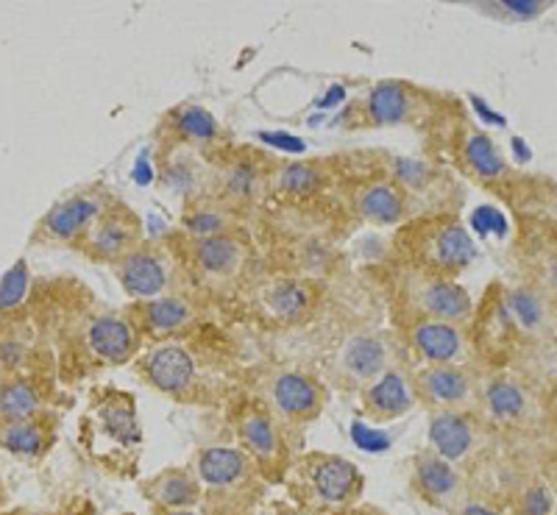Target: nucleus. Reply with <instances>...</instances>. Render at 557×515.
I'll list each match as a JSON object with an SVG mask.
<instances>
[{
  "instance_id": "12",
  "label": "nucleus",
  "mask_w": 557,
  "mask_h": 515,
  "mask_svg": "<svg viewBox=\"0 0 557 515\" xmlns=\"http://www.w3.org/2000/svg\"><path fill=\"white\" fill-rule=\"evenodd\" d=\"M89 354L107 365H121L137 351V331L121 315H101L87 326L84 335Z\"/></svg>"
},
{
  "instance_id": "35",
  "label": "nucleus",
  "mask_w": 557,
  "mask_h": 515,
  "mask_svg": "<svg viewBox=\"0 0 557 515\" xmlns=\"http://www.w3.org/2000/svg\"><path fill=\"white\" fill-rule=\"evenodd\" d=\"M552 490L546 485H532L524 493V502H521V515H549L552 513Z\"/></svg>"
},
{
  "instance_id": "4",
  "label": "nucleus",
  "mask_w": 557,
  "mask_h": 515,
  "mask_svg": "<svg viewBox=\"0 0 557 515\" xmlns=\"http://www.w3.org/2000/svg\"><path fill=\"white\" fill-rule=\"evenodd\" d=\"M107 212L103 198L98 192H73V196L62 198L59 204L48 210V215L39 221L37 237L42 242H59V246H70V242L84 240L87 231L92 229V223Z\"/></svg>"
},
{
  "instance_id": "24",
  "label": "nucleus",
  "mask_w": 557,
  "mask_h": 515,
  "mask_svg": "<svg viewBox=\"0 0 557 515\" xmlns=\"http://www.w3.org/2000/svg\"><path fill=\"white\" fill-rule=\"evenodd\" d=\"M0 445L17 457L34 460L45 452L48 445V432L39 424V418L17 420V424H0Z\"/></svg>"
},
{
  "instance_id": "36",
  "label": "nucleus",
  "mask_w": 557,
  "mask_h": 515,
  "mask_svg": "<svg viewBox=\"0 0 557 515\" xmlns=\"http://www.w3.org/2000/svg\"><path fill=\"white\" fill-rule=\"evenodd\" d=\"M253 178H257L253 167L237 165L235 171L228 173V192H235V196H240V198H248L253 192Z\"/></svg>"
},
{
  "instance_id": "10",
  "label": "nucleus",
  "mask_w": 557,
  "mask_h": 515,
  "mask_svg": "<svg viewBox=\"0 0 557 515\" xmlns=\"http://www.w3.org/2000/svg\"><path fill=\"white\" fill-rule=\"evenodd\" d=\"M393 349L382 335H357L341 351V374L351 385H371L391 370Z\"/></svg>"
},
{
  "instance_id": "22",
  "label": "nucleus",
  "mask_w": 557,
  "mask_h": 515,
  "mask_svg": "<svg viewBox=\"0 0 557 515\" xmlns=\"http://www.w3.org/2000/svg\"><path fill=\"white\" fill-rule=\"evenodd\" d=\"M45 407L42 390L34 382L17 376L0 388V424H17V420L39 418Z\"/></svg>"
},
{
  "instance_id": "7",
  "label": "nucleus",
  "mask_w": 557,
  "mask_h": 515,
  "mask_svg": "<svg viewBox=\"0 0 557 515\" xmlns=\"http://www.w3.org/2000/svg\"><path fill=\"white\" fill-rule=\"evenodd\" d=\"M412 304H416L418 315L430 321H444V324H457L471 318V296L462 290L455 281L444 279V276H426L418 274L410 281Z\"/></svg>"
},
{
  "instance_id": "16",
  "label": "nucleus",
  "mask_w": 557,
  "mask_h": 515,
  "mask_svg": "<svg viewBox=\"0 0 557 515\" xmlns=\"http://www.w3.org/2000/svg\"><path fill=\"white\" fill-rule=\"evenodd\" d=\"M237 435H240L243 443L240 449L257 463L260 472H271V468H276L285 460L282 438H278L276 427H273V420L265 413H260V410H248V413L240 415Z\"/></svg>"
},
{
  "instance_id": "13",
  "label": "nucleus",
  "mask_w": 557,
  "mask_h": 515,
  "mask_svg": "<svg viewBox=\"0 0 557 515\" xmlns=\"http://www.w3.org/2000/svg\"><path fill=\"white\" fill-rule=\"evenodd\" d=\"M117 279L132 299H162L168 287L165 260L148 249H137L117 262Z\"/></svg>"
},
{
  "instance_id": "21",
  "label": "nucleus",
  "mask_w": 557,
  "mask_h": 515,
  "mask_svg": "<svg viewBox=\"0 0 557 515\" xmlns=\"http://www.w3.org/2000/svg\"><path fill=\"white\" fill-rule=\"evenodd\" d=\"M357 212L368 223L391 226L407 215V196L396 181H371L357 192Z\"/></svg>"
},
{
  "instance_id": "31",
  "label": "nucleus",
  "mask_w": 557,
  "mask_h": 515,
  "mask_svg": "<svg viewBox=\"0 0 557 515\" xmlns=\"http://www.w3.org/2000/svg\"><path fill=\"white\" fill-rule=\"evenodd\" d=\"M307 304V296L305 290L293 281H282V285H273L271 296H268V306L282 315V318H296L298 312L305 310Z\"/></svg>"
},
{
  "instance_id": "15",
  "label": "nucleus",
  "mask_w": 557,
  "mask_h": 515,
  "mask_svg": "<svg viewBox=\"0 0 557 515\" xmlns=\"http://www.w3.org/2000/svg\"><path fill=\"white\" fill-rule=\"evenodd\" d=\"M410 343L418 351V356H424L430 365H451L466 351V338H462L460 326L430 318L412 324Z\"/></svg>"
},
{
  "instance_id": "25",
  "label": "nucleus",
  "mask_w": 557,
  "mask_h": 515,
  "mask_svg": "<svg viewBox=\"0 0 557 515\" xmlns=\"http://www.w3.org/2000/svg\"><path fill=\"white\" fill-rule=\"evenodd\" d=\"M101 432L107 435L114 443H132L137 445L143 440V432H139V424L134 418V410L128 404V399H112L101 404Z\"/></svg>"
},
{
  "instance_id": "9",
  "label": "nucleus",
  "mask_w": 557,
  "mask_h": 515,
  "mask_svg": "<svg viewBox=\"0 0 557 515\" xmlns=\"http://www.w3.org/2000/svg\"><path fill=\"white\" fill-rule=\"evenodd\" d=\"M412 482H416L418 493L430 504H437V507L460 510L466 504L460 499L462 482L457 468L432 449L418 452L416 460H412Z\"/></svg>"
},
{
  "instance_id": "38",
  "label": "nucleus",
  "mask_w": 557,
  "mask_h": 515,
  "mask_svg": "<svg viewBox=\"0 0 557 515\" xmlns=\"http://www.w3.org/2000/svg\"><path fill=\"white\" fill-rule=\"evenodd\" d=\"M157 515H196L193 510H157Z\"/></svg>"
},
{
  "instance_id": "8",
  "label": "nucleus",
  "mask_w": 557,
  "mask_h": 515,
  "mask_svg": "<svg viewBox=\"0 0 557 515\" xmlns=\"http://www.w3.org/2000/svg\"><path fill=\"white\" fill-rule=\"evenodd\" d=\"M412 395L437 413H462V407H469L474 388L469 374H462L455 365H430L416 374Z\"/></svg>"
},
{
  "instance_id": "34",
  "label": "nucleus",
  "mask_w": 557,
  "mask_h": 515,
  "mask_svg": "<svg viewBox=\"0 0 557 515\" xmlns=\"http://www.w3.org/2000/svg\"><path fill=\"white\" fill-rule=\"evenodd\" d=\"M187 229L196 237H212V235H226V221H223L221 212H196V215H187Z\"/></svg>"
},
{
  "instance_id": "26",
  "label": "nucleus",
  "mask_w": 557,
  "mask_h": 515,
  "mask_svg": "<svg viewBox=\"0 0 557 515\" xmlns=\"http://www.w3.org/2000/svg\"><path fill=\"white\" fill-rule=\"evenodd\" d=\"M462 156H466V165L480 178H499L505 173V160L487 134H469V140L462 146Z\"/></svg>"
},
{
  "instance_id": "2",
  "label": "nucleus",
  "mask_w": 557,
  "mask_h": 515,
  "mask_svg": "<svg viewBox=\"0 0 557 515\" xmlns=\"http://www.w3.org/2000/svg\"><path fill=\"white\" fill-rule=\"evenodd\" d=\"M298 497L315 510L355 504L362 493V474L355 463L335 454H312L296 472Z\"/></svg>"
},
{
  "instance_id": "32",
  "label": "nucleus",
  "mask_w": 557,
  "mask_h": 515,
  "mask_svg": "<svg viewBox=\"0 0 557 515\" xmlns=\"http://www.w3.org/2000/svg\"><path fill=\"white\" fill-rule=\"evenodd\" d=\"M315 185L318 171L312 165H287L282 167V176H278V187L287 192H296V196H305Z\"/></svg>"
},
{
  "instance_id": "11",
  "label": "nucleus",
  "mask_w": 557,
  "mask_h": 515,
  "mask_svg": "<svg viewBox=\"0 0 557 515\" xmlns=\"http://www.w3.org/2000/svg\"><path fill=\"white\" fill-rule=\"evenodd\" d=\"M271 404L290 420H312L323 410V390L312 376L285 370L271 382Z\"/></svg>"
},
{
  "instance_id": "29",
  "label": "nucleus",
  "mask_w": 557,
  "mask_h": 515,
  "mask_svg": "<svg viewBox=\"0 0 557 515\" xmlns=\"http://www.w3.org/2000/svg\"><path fill=\"white\" fill-rule=\"evenodd\" d=\"M32 290V271L26 260H17L0 279V312L17 310Z\"/></svg>"
},
{
  "instance_id": "33",
  "label": "nucleus",
  "mask_w": 557,
  "mask_h": 515,
  "mask_svg": "<svg viewBox=\"0 0 557 515\" xmlns=\"http://www.w3.org/2000/svg\"><path fill=\"white\" fill-rule=\"evenodd\" d=\"M510 306H513L516 318H519L521 324L527 326V329L539 326L541 318H544V306H541V301L535 299L532 293H524V290L513 293V301H510Z\"/></svg>"
},
{
  "instance_id": "27",
  "label": "nucleus",
  "mask_w": 557,
  "mask_h": 515,
  "mask_svg": "<svg viewBox=\"0 0 557 515\" xmlns=\"http://www.w3.org/2000/svg\"><path fill=\"white\" fill-rule=\"evenodd\" d=\"M485 399H487V410L502 420L521 418L527 410L524 390H521L516 382H507V379H499V382L491 385Z\"/></svg>"
},
{
  "instance_id": "17",
  "label": "nucleus",
  "mask_w": 557,
  "mask_h": 515,
  "mask_svg": "<svg viewBox=\"0 0 557 515\" xmlns=\"http://www.w3.org/2000/svg\"><path fill=\"white\" fill-rule=\"evenodd\" d=\"M143 493L148 502L157 504V510H193L203 499L201 482L187 468H168V472L157 474L143 488Z\"/></svg>"
},
{
  "instance_id": "6",
  "label": "nucleus",
  "mask_w": 557,
  "mask_h": 515,
  "mask_svg": "<svg viewBox=\"0 0 557 515\" xmlns=\"http://www.w3.org/2000/svg\"><path fill=\"white\" fill-rule=\"evenodd\" d=\"M139 240H143V226L137 217L123 206H107V212L92 223V229L84 237V254L89 260L117 265L123 256L139 249Z\"/></svg>"
},
{
  "instance_id": "1",
  "label": "nucleus",
  "mask_w": 557,
  "mask_h": 515,
  "mask_svg": "<svg viewBox=\"0 0 557 515\" xmlns=\"http://www.w3.org/2000/svg\"><path fill=\"white\" fill-rule=\"evenodd\" d=\"M207 515H251L260 499V468L237 445H207L196 457Z\"/></svg>"
},
{
  "instance_id": "18",
  "label": "nucleus",
  "mask_w": 557,
  "mask_h": 515,
  "mask_svg": "<svg viewBox=\"0 0 557 515\" xmlns=\"http://www.w3.org/2000/svg\"><path fill=\"white\" fill-rule=\"evenodd\" d=\"M474 427L462 413H435L430 420V449L446 460L460 463L474 449Z\"/></svg>"
},
{
  "instance_id": "37",
  "label": "nucleus",
  "mask_w": 557,
  "mask_h": 515,
  "mask_svg": "<svg viewBox=\"0 0 557 515\" xmlns=\"http://www.w3.org/2000/svg\"><path fill=\"white\" fill-rule=\"evenodd\" d=\"M457 513L460 515H499L496 510L485 507V504H476V502H466L460 510H457Z\"/></svg>"
},
{
  "instance_id": "3",
  "label": "nucleus",
  "mask_w": 557,
  "mask_h": 515,
  "mask_svg": "<svg viewBox=\"0 0 557 515\" xmlns=\"http://www.w3.org/2000/svg\"><path fill=\"white\" fill-rule=\"evenodd\" d=\"M412 256L426 276L457 274L474 260V242L457 221H430L412 231Z\"/></svg>"
},
{
  "instance_id": "23",
  "label": "nucleus",
  "mask_w": 557,
  "mask_h": 515,
  "mask_svg": "<svg viewBox=\"0 0 557 515\" xmlns=\"http://www.w3.org/2000/svg\"><path fill=\"white\" fill-rule=\"evenodd\" d=\"M143 321L153 335H173L190 324L193 306L190 301L178 299V296H162V299L148 301L143 310Z\"/></svg>"
},
{
  "instance_id": "14",
  "label": "nucleus",
  "mask_w": 557,
  "mask_h": 515,
  "mask_svg": "<svg viewBox=\"0 0 557 515\" xmlns=\"http://www.w3.org/2000/svg\"><path fill=\"white\" fill-rule=\"evenodd\" d=\"M190 254L196 267L207 279L226 281L240 274L246 262V249L235 235H212V237H193Z\"/></svg>"
},
{
  "instance_id": "19",
  "label": "nucleus",
  "mask_w": 557,
  "mask_h": 515,
  "mask_svg": "<svg viewBox=\"0 0 557 515\" xmlns=\"http://www.w3.org/2000/svg\"><path fill=\"white\" fill-rule=\"evenodd\" d=\"M412 388L407 385L405 376L399 370H387L385 376H380L376 382H371L366 388V413L376 420H393V418H401L407 410L412 407Z\"/></svg>"
},
{
  "instance_id": "30",
  "label": "nucleus",
  "mask_w": 557,
  "mask_h": 515,
  "mask_svg": "<svg viewBox=\"0 0 557 515\" xmlns=\"http://www.w3.org/2000/svg\"><path fill=\"white\" fill-rule=\"evenodd\" d=\"M476 9L499 14V20H535L549 12V0H502V3H480Z\"/></svg>"
},
{
  "instance_id": "39",
  "label": "nucleus",
  "mask_w": 557,
  "mask_h": 515,
  "mask_svg": "<svg viewBox=\"0 0 557 515\" xmlns=\"http://www.w3.org/2000/svg\"><path fill=\"white\" fill-rule=\"evenodd\" d=\"M555 515H557V513H555Z\"/></svg>"
},
{
  "instance_id": "20",
  "label": "nucleus",
  "mask_w": 557,
  "mask_h": 515,
  "mask_svg": "<svg viewBox=\"0 0 557 515\" xmlns=\"http://www.w3.org/2000/svg\"><path fill=\"white\" fill-rule=\"evenodd\" d=\"M366 115L374 126H399L416 115V92L401 81H382L371 89Z\"/></svg>"
},
{
  "instance_id": "28",
  "label": "nucleus",
  "mask_w": 557,
  "mask_h": 515,
  "mask_svg": "<svg viewBox=\"0 0 557 515\" xmlns=\"http://www.w3.org/2000/svg\"><path fill=\"white\" fill-rule=\"evenodd\" d=\"M176 134L182 140L190 142H209L218 137V121L209 115L207 109L201 106H184L182 112L176 115V123H173Z\"/></svg>"
},
{
  "instance_id": "5",
  "label": "nucleus",
  "mask_w": 557,
  "mask_h": 515,
  "mask_svg": "<svg viewBox=\"0 0 557 515\" xmlns=\"http://www.w3.org/2000/svg\"><path fill=\"white\" fill-rule=\"evenodd\" d=\"M139 374L153 390L173 399H190L198 382L196 360L178 343H162L148 351L139 363Z\"/></svg>"
}]
</instances>
